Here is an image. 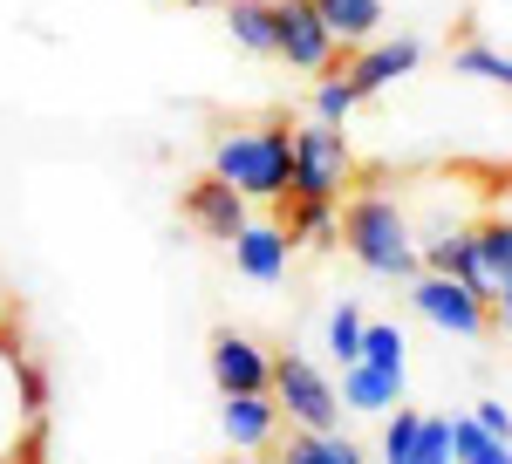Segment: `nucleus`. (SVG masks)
<instances>
[{
    "mask_svg": "<svg viewBox=\"0 0 512 464\" xmlns=\"http://www.w3.org/2000/svg\"><path fill=\"white\" fill-rule=\"evenodd\" d=\"M287 232L280 226H260V219H246L233 239V267L246 273V280H260V287H274V280H287Z\"/></svg>",
    "mask_w": 512,
    "mask_h": 464,
    "instance_id": "obj_11",
    "label": "nucleus"
},
{
    "mask_svg": "<svg viewBox=\"0 0 512 464\" xmlns=\"http://www.w3.org/2000/svg\"><path fill=\"white\" fill-rule=\"evenodd\" d=\"M41 437V383L28 376L21 355L0 348V464H28Z\"/></svg>",
    "mask_w": 512,
    "mask_h": 464,
    "instance_id": "obj_6",
    "label": "nucleus"
},
{
    "mask_svg": "<svg viewBox=\"0 0 512 464\" xmlns=\"http://www.w3.org/2000/svg\"><path fill=\"white\" fill-rule=\"evenodd\" d=\"M280 464H369V458L355 451L342 430H287Z\"/></svg>",
    "mask_w": 512,
    "mask_h": 464,
    "instance_id": "obj_15",
    "label": "nucleus"
},
{
    "mask_svg": "<svg viewBox=\"0 0 512 464\" xmlns=\"http://www.w3.org/2000/svg\"><path fill=\"white\" fill-rule=\"evenodd\" d=\"M287 246H335V198H287Z\"/></svg>",
    "mask_w": 512,
    "mask_h": 464,
    "instance_id": "obj_17",
    "label": "nucleus"
},
{
    "mask_svg": "<svg viewBox=\"0 0 512 464\" xmlns=\"http://www.w3.org/2000/svg\"><path fill=\"white\" fill-rule=\"evenodd\" d=\"M451 76H472V82H499V89H512V55L485 48V41H465V48L451 55Z\"/></svg>",
    "mask_w": 512,
    "mask_h": 464,
    "instance_id": "obj_21",
    "label": "nucleus"
},
{
    "mask_svg": "<svg viewBox=\"0 0 512 464\" xmlns=\"http://www.w3.org/2000/svg\"><path fill=\"white\" fill-rule=\"evenodd\" d=\"M267 376H274V355L253 335H233V328L212 335V383H219V396H253V389H267Z\"/></svg>",
    "mask_w": 512,
    "mask_h": 464,
    "instance_id": "obj_9",
    "label": "nucleus"
},
{
    "mask_svg": "<svg viewBox=\"0 0 512 464\" xmlns=\"http://www.w3.org/2000/svg\"><path fill=\"white\" fill-rule=\"evenodd\" d=\"M335 48H342V41L328 35L315 0H274V55H287V62L308 69V76H328V69H335Z\"/></svg>",
    "mask_w": 512,
    "mask_h": 464,
    "instance_id": "obj_7",
    "label": "nucleus"
},
{
    "mask_svg": "<svg viewBox=\"0 0 512 464\" xmlns=\"http://www.w3.org/2000/svg\"><path fill=\"white\" fill-rule=\"evenodd\" d=\"M417 424H424V410H410V403H396V417L383 424V464H410V444H417Z\"/></svg>",
    "mask_w": 512,
    "mask_h": 464,
    "instance_id": "obj_24",
    "label": "nucleus"
},
{
    "mask_svg": "<svg viewBox=\"0 0 512 464\" xmlns=\"http://www.w3.org/2000/svg\"><path fill=\"white\" fill-rule=\"evenodd\" d=\"M212 178H226L246 205H280L294 192V130H287V116L226 130L212 144Z\"/></svg>",
    "mask_w": 512,
    "mask_h": 464,
    "instance_id": "obj_2",
    "label": "nucleus"
},
{
    "mask_svg": "<svg viewBox=\"0 0 512 464\" xmlns=\"http://www.w3.org/2000/svg\"><path fill=\"white\" fill-rule=\"evenodd\" d=\"M472 246H478V267H485V280H492V294L512 280V219L506 212H485L472 226ZM499 308V301H492Z\"/></svg>",
    "mask_w": 512,
    "mask_h": 464,
    "instance_id": "obj_16",
    "label": "nucleus"
},
{
    "mask_svg": "<svg viewBox=\"0 0 512 464\" xmlns=\"http://www.w3.org/2000/svg\"><path fill=\"white\" fill-rule=\"evenodd\" d=\"M417 62H424V41H376V48H362V55H355L349 62V89L355 96H362V103H369V96H376V89H390V82H403V76H417Z\"/></svg>",
    "mask_w": 512,
    "mask_h": 464,
    "instance_id": "obj_10",
    "label": "nucleus"
},
{
    "mask_svg": "<svg viewBox=\"0 0 512 464\" xmlns=\"http://www.w3.org/2000/svg\"><path fill=\"white\" fill-rule=\"evenodd\" d=\"M451 464H512V444L485 437L472 417H451Z\"/></svg>",
    "mask_w": 512,
    "mask_h": 464,
    "instance_id": "obj_20",
    "label": "nucleus"
},
{
    "mask_svg": "<svg viewBox=\"0 0 512 464\" xmlns=\"http://www.w3.org/2000/svg\"><path fill=\"white\" fill-rule=\"evenodd\" d=\"M403 287H410V308L424 314L431 328H444V335H465V342H485V335H492V301H478L472 287H458L451 273L417 267Z\"/></svg>",
    "mask_w": 512,
    "mask_h": 464,
    "instance_id": "obj_4",
    "label": "nucleus"
},
{
    "mask_svg": "<svg viewBox=\"0 0 512 464\" xmlns=\"http://www.w3.org/2000/svg\"><path fill=\"white\" fill-rule=\"evenodd\" d=\"M219 424H226V444H233V451H267L274 430H280V403L267 396V389H253V396H226Z\"/></svg>",
    "mask_w": 512,
    "mask_h": 464,
    "instance_id": "obj_12",
    "label": "nucleus"
},
{
    "mask_svg": "<svg viewBox=\"0 0 512 464\" xmlns=\"http://www.w3.org/2000/svg\"><path fill=\"white\" fill-rule=\"evenodd\" d=\"M335 396H342V410H355V417H390L396 403H403V376H383L369 362H349Z\"/></svg>",
    "mask_w": 512,
    "mask_h": 464,
    "instance_id": "obj_13",
    "label": "nucleus"
},
{
    "mask_svg": "<svg viewBox=\"0 0 512 464\" xmlns=\"http://www.w3.org/2000/svg\"><path fill=\"white\" fill-rule=\"evenodd\" d=\"M355 348H362V308H355V301H342V308L328 314V355H335V362L349 369Z\"/></svg>",
    "mask_w": 512,
    "mask_h": 464,
    "instance_id": "obj_22",
    "label": "nucleus"
},
{
    "mask_svg": "<svg viewBox=\"0 0 512 464\" xmlns=\"http://www.w3.org/2000/svg\"><path fill=\"white\" fill-rule=\"evenodd\" d=\"M178 212H185V219H192V226L205 232V239H226V246H233L239 226L253 219V212H246V198H239L233 185H226V178H212V171H198L192 185H185Z\"/></svg>",
    "mask_w": 512,
    "mask_h": 464,
    "instance_id": "obj_8",
    "label": "nucleus"
},
{
    "mask_svg": "<svg viewBox=\"0 0 512 464\" xmlns=\"http://www.w3.org/2000/svg\"><path fill=\"white\" fill-rule=\"evenodd\" d=\"M315 7L342 48H369L376 28H383V0H315Z\"/></svg>",
    "mask_w": 512,
    "mask_h": 464,
    "instance_id": "obj_14",
    "label": "nucleus"
},
{
    "mask_svg": "<svg viewBox=\"0 0 512 464\" xmlns=\"http://www.w3.org/2000/svg\"><path fill=\"white\" fill-rule=\"evenodd\" d=\"M335 239L349 246L355 267L376 273V280H410V273L424 267V260H417L410 212L396 205V192H383V185H362V178H355V192L335 205Z\"/></svg>",
    "mask_w": 512,
    "mask_h": 464,
    "instance_id": "obj_1",
    "label": "nucleus"
},
{
    "mask_svg": "<svg viewBox=\"0 0 512 464\" xmlns=\"http://www.w3.org/2000/svg\"><path fill=\"white\" fill-rule=\"evenodd\" d=\"M403 328L390 321H362V348H355V362H369V369H383V376H403L410 369V355H403Z\"/></svg>",
    "mask_w": 512,
    "mask_h": 464,
    "instance_id": "obj_19",
    "label": "nucleus"
},
{
    "mask_svg": "<svg viewBox=\"0 0 512 464\" xmlns=\"http://www.w3.org/2000/svg\"><path fill=\"white\" fill-rule=\"evenodd\" d=\"M355 103H362V96H355L342 76H321V82H315V123H342V130H349Z\"/></svg>",
    "mask_w": 512,
    "mask_h": 464,
    "instance_id": "obj_23",
    "label": "nucleus"
},
{
    "mask_svg": "<svg viewBox=\"0 0 512 464\" xmlns=\"http://www.w3.org/2000/svg\"><path fill=\"white\" fill-rule=\"evenodd\" d=\"M355 178H362V164L349 151V130L342 123H308V130H294V192L287 198H342L355 192Z\"/></svg>",
    "mask_w": 512,
    "mask_h": 464,
    "instance_id": "obj_3",
    "label": "nucleus"
},
{
    "mask_svg": "<svg viewBox=\"0 0 512 464\" xmlns=\"http://www.w3.org/2000/svg\"><path fill=\"white\" fill-rule=\"evenodd\" d=\"M267 396L294 417V430H342V396L308 355H280L267 376Z\"/></svg>",
    "mask_w": 512,
    "mask_h": 464,
    "instance_id": "obj_5",
    "label": "nucleus"
},
{
    "mask_svg": "<svg viewBox=\"0 0 512 464\" xmlns=\"http://www.w3.org/2000/svg\"><path fill=\"white\" fill-rule=\"evenodd\" d=\"M226 28H233V41L246 55H274V0H233Z\"/></svg>",
    "mask_w": 512,
    "mask_h": 464,
    "instance_id": "obj_18",
    "label": "nucleus"
},
{
    "mask_svg": "<svg viewBox=\"0 0 512 464\" xmlns=\"http://www.w3.org/2000/svg\"><path fill=\"white\" fill-rule=\"evenodd\" d=\"M410 464H451V417H424V424H417Z\"/></svg>",
    "mask_w": 512,
    "mask_h": 464,
    "instance_id": "obj_25",
    "label": "nucleus"
},
{
    "mask_svg": "<svg viewBox=\"0 0 512 464\" xmlns=\"http://www.w3.org/2000/svg\"><path fill=\"white\" fill-rule=\"evenodd\" d=\"M465 417H472V424L485 430V437H499V444H512V410L499 403V396H478V403L465 410Z\"/></svg>",
    "mask_w": 512,
    "mask_h": 464,
    "instance_id": "obj_26",
    "label": "nucleus"
},
{
    "mask_svg": "<svg viewBox=\"0 0 512 464\" xmlns=\"http://www.w3.org/2000/svg\"><path fill=\"white\" fill-rule=\"evenodd\" d=\"M178 7H212V0H178Z\"/></svg>",
    "mask_w": 512,
    "mask_h": 464,
    "instance_id": "obj_27",
    "label": "nucleus"
}]
</instances>
